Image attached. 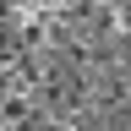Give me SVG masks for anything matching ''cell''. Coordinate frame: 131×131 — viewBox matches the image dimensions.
<instances>
[]
</instances>
